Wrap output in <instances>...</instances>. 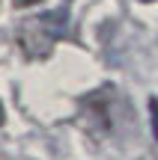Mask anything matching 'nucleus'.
<instances>
[{
	"mask_svg": "<svg viewBox=\"0 0 158 160\" xmlns=\"http://www.w3.org/2000/svg\"><path fill=\"white\" fill-rule=\"evenodd\" d=\"M69 27V6H60V9H51L39 18H30V21L21 24L18 30V45L24 48L30 59H39L51 53V45L66 33Z\"/></svg>",
	"mask_w": 158,
	"mask_h": 160,
	"instance_id": "obj_1",
	"label": "nucleus"
},
{
	"mask_svg": "<svg viewBox=\"0 0 158 160\" xmlns=\"http://www.w3.org/2000/svg\"><path fill=\"white\" fill-rule=\"evenodd\" d=\"M149 119H152V137L158 142V98H149Z\"/></svg>",
	"mask_w": 158,
	"mask_h": 160,
	"instance_id": "obj_2",
	"label": "nucleus"
},
{
	"mask_svg": "<svg viewBox=\"0 0 158 160\" xmlns=\"http://www.w3.org/2000/svg\"><path fill=\"white\" fill-rule=\"evenodd\" d=\"M15 3V9H24V6H33V3H39V0H12Z\"/></svg>",
	"mask_w": 158,
	"mask_h": 160,
	"instance_id": "obj_3",
	"label": "nucleus"
},
{
	"mask_svg": "<svg viewBox=\"0 0 158 160\" xmlns=\"http://www.w3.org/2000/svg\"><path fill=\"white\" fill-rule=\"evenodd\" d=\"M3 119H6V113H3V104H0V125H3Z\"/></svg>",
	"mask_w": 158,
	"mask_h": 160,
	"instance_id": "obj_4",
	"label": "nucleus"
},
{
	"mask_svg": "<svg viewBox=\"0 0 158 160\" xmlns=\"http://www.w3.org/2000/svg\"><path fill=\"white\" fill-rule=\"evenodd\" d=\"M140 3H155V0H140Z\"/></svg>",
	"mask_w": 158,
	"mask_h": 160,
	"instance_id": "obj_5",
	"label": "nucleus"
}]
</instances>
